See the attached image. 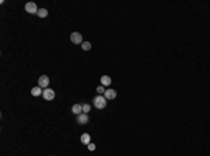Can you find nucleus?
I'll use <instances>...</instances> for the list:
<instances>
[{"label": "nucleus", "instance_id": "obj_1", "mask_svg": "<svg viewBox=\"0 0 210 156\" xmlns=\"http://www.w3.org/2000/svg\"><path fill=\"white\" fill-rule=\"evenodd\" d=\"M93 103H94V106H95L97 109H104V107L107 106V99H105L104 95H98V96L94 98Z\"/></svg>", "mask_w": 210, "mask_h": 156}, {"label": "nucleus", "instance_id": "obj_2", "mask_svg": "<svg viewBox=\"0 0 210 156\" xmlns=\"http://www.w3.org/2000/svg\"><path fill=\"white\" fill-rule=\"evenodd\" d=\"M70 41L76 45L83 43V36H81L80 32H71V34H70Z\"/></svg>", "mask_w": 210, "mask_h": 156}, {"label": "nucleus", "instance_id": "obj_3", "mask_svg": "<svg viewBox=\"0 0 210 156\" xmlns=\"http://www.w3.org/2000/svg\"><path fill=\"white\" fill-rule=\"evenodd\" d=\"M42 96H44L45 100H53V99H55V91H53V89H51V88H46V89H44V94H42Z\"/></svg>", "mask_w": 210, "mask_h": 156}, {"label": "nucleus", "instance_id": "obj_4", "mask_svg": "<svg viewBox=\"0 0 210 156\" xmlns=\"http://www.w3.org/2000/svg\"><path fill=\"white\" fill-rule=\"evenodd\" d=\"M38 7H37V4L35 3H32V1H30V3H27L25 4V11L30 13V14H37L38 13Z\"/></svg>", "mask_w": 210, "mask_h": 156}, {"label": "nucleus", "instance_id": "obj_5", "mask_svg": "<svg viewBox=\"0 0 210 156\" xmlns=\"http://www.w3.org/2000/svg\"><path fill=\"white\" fill-rule=\"evenodd\" d=\"M48 85H49V78L46 77V75H41L39 77V80H38V87H41V88H48Z\"/></svg>", "mask_w": 210, "mask_h": 156}, {"label": "nucleus", "instance_id": "obj_6", "mask_svg": "<svg viewBox=\"0 0 210 156\" xmlns=\"http://www.w3.org/2000/svg\"><path fill=\"white\" fill-rule=\"evenodd\" d=\"M88 114L87 113H81V114H78L77 116V123L78 124H81V125H84V124H87L88 123Z\"/></svg>", "mask_w": 210, "mask_h": 156}, {"label": "nucleus", "instance_id": "obj_7", "mask_svg": "<svg viewBox=\"0 0 210 156\" xmlns=\"http://www.w3.org/2000/svg\"><path fill=\"white\" fill-rule=\"evenodd\" d=\"M104 96H105V99L107 100H112V99L116 98V91H115V89H107L105 94H104Z\"/></svg>", "mask_w": 210, "mask_h": 156}, {"label": "nucleus", "instance_id": "obj_8", "mask_svg": "<svg viewBox=\"0 0 210 156\" xmlns=\"http://www.w3.org/2000/svg\"><path fill=\"white\" fill-rule=\"evenodd\" d=\"M111 82H112V80H111L109 75H102L101 77V85L102 87H109Z\"/></svg>", "mask_w": 210, "mask_h": 156}, {"label": "nucleus", "instance_id": "obj_9", "mask_svg": "<svg viewBox=\"0 0 210 156\" xmlns=\"http://www.w3.org/2000/svg\"><path fill=\"white\" fill-rule=\"evenodd\" d=\"M71 112L74 113V114H81L83 113V105H78V103H76V105H73V107H71Z\"/></svg>", "mask_w": 210, "mask_h": 156}, {"label": "nucleus", "instance_id": "obj_10", "mask_svg": "<svg viewBox=\"0 0 210 156\" xmlns=\"http://www.w3.org/2000/svg\"><path fill=\"white\" fill-rule=\"evenodd\" d=\"M81 144H83V145L91 144V137H90V134H87V132L81 134Z\"/></svg>", "mask_w": 210, "mask_h": 156}, {"label": "nucleus", "instance_id": "obj_11", "mask_svg": "<svg viewBox=\"0 0 210 156\" xmlns=\"http://www.w3.org/2000/svg\"><path fill=\"white\" fill-rule=\"evenodd\" d=\"M44 94V91H42V88L41 87H35L31 89V95L32 96H39V95Z\"/></svg>", "mask_w": 210, "mask_h": 156}, {"label": "nucleus", "instance_id": "obj_12", "mask_svg": "<svg viewBox=\"0 0 210 156\" xmlns=\"http://www.w3.org/2000/svg\"><path fill=\"white\" fill-rule=\"evenodd\" d=\"M37 14H38V17H41V18H45V17L48 15V10H46V8H39Z\"/></svg>", "mask_w": 210, "mask_h": 156}, {"label": "nucleus", "instance_id": "obj_13", "mask_svg": "<svg viewBox=\"0 0 210 156\" xmlns=\"http://www.w3.org/2000/svg\"><path fill=\"white\" fill-rule=\"evenodd\" d=\"M81 48H83V50H90V49H91V43L86 41V42H83V43H81Z\"/></svg>", "mask_w": 210, "mask_h": 156}, {"label": "nucleus", "instance_id": "obj_14", "mask_svg": "<svg viewBox=\"0 0 210 156\" xmlns=\"http://www.w3.org/2000/svg\"><path fill=\"white\" fill-rule=\"evenodd\" d=\"M105 87H102V85H100V87H97V92H98V95H104L105 94Z\"/></svg>", "mask_w": 210, "mask_h": 156}, {"label": "nucleus", "instance_id": "obj_15", "mask_svg": "<svg viewBox=\"0 0 210 156\" xmlns=\"http://www.w3.org/2000/svg\"><path fill=\"white\" fill-rule=\"evenodd\" d=\"M90 109H91V106H90L88 103H86V105H83V113H87V114H88Z\"/></svg>", "mask_w": 210, "mask_h": 156}, {"label": "nucleus", "instance_id": "obj_16", "mask_svg": "<svg viewBox=\"0 0 210 156\" xmlns=\"http://www.w3.org/2000/svg\"><path fill=\"white\" fill-rule=\"evenodd\" d=\"M87 148H88L90 150H94V149H95V145H94V144H88V145H87Z\"/></svg>", "mask_w": 210, "mask_h": 156}]
</instances>
